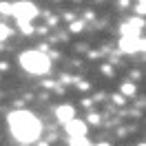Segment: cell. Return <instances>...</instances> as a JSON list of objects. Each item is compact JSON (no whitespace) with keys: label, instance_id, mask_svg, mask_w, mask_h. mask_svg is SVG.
I'll return each mask as SVG.
<instances>
[{"label":"cell","instance_id":"1","mask_svg":"<svg viewBox=\"0 0 146 146\" xmlns=\"http://www.w3.org/2000/svg\"><path fill=\"white\" fill-rule=\"evenodd\" d=\"M7 124H9L13 139L20 144H33L42 135V124L31 111H25V109L11 111L7 115Z\"/></svg>","mask_w":146,"mask_h":146},{"label":"cell","instance_id":"2","mask_svg":"<svg viewBox=\"0 0 146 146\" xmlns=\"http://www.w3.org/2000/svg\"><path fill=\"white\" fill-rule=\"evenodd\" d=\"M18 60H20V66L27 73H31V75H44V73H49V69H51V58H49L44 51L31 49V51L20 53Z\"/></svg>","mask_w":146,"mask_h":146},{"label":"cell","instance_id":"3","mask_svg":"<svg viewBox=\"0 0 146 146\" xmlns=\"http://www.w3.org/2000/svg\"><path fill=\"white\" fill-rule=\"evenodd\" d=\"M11 16L16 18L18 25H31V20H36L40 16V11L33 2H27V0H22V2H13L11 5Z\"/></svg>","mask_w":146,"mask_h":146},{"label":"cell","instance_id":"4","mask_svg":"<svg viewBox=\"0 0 146 146\" xmlns=\"http://www.w3.org/2000/svg\"><path fill=\"white\" fill-rule=\"evenodd\" d=\"M146 42L142 38H131V36H122L119 38V51L122 53H135V51H144Z\"/></svg>","mask_w":146,"mask_h":146},{"label":"cell","instance_id":"5","mask_svg":"<svg viewBox=\"0 0 146 146\" xmlns=\"http://www.w3.org/2000/svg\"><path fill=\"white\" fill-rule=\"evenodd\" d=\"M64 131H66V135L69 137H86V122L84 119H71V122H66L64 124Z\"/></svg>","mask_w":146,"mask_h":146},{"label":"cell","instance_id":"6","mask_svg":"<svg viewBox=\"0 0 146 146\" xmlns=\"http://www.w3.org/2000/svg\"><path fill=\"white\" fill-rule=\"evenodd\" d=\"M139 29H144V20L142 18H131L128 22L119 25V33L122 36H131V38H137Z\"/></svg>","mask_w":146,"mask_h":146},{"label":"cell","instance_id":"7","mask_svg":"<svg viewBox=\"0 0 146 146\" xmlns=\"http://www.w3.org/2000/svg\"><path fill=\"white\" fill-rule=\"evenodd\" d=\"M55 117H58L60 124H66V122L75 119V109H73L71 104H60V106L55 109Z\"/></svg>","mask_w":146,"mask_h":146},{"label":"cell","instance_id":"8","mask_svg":"<svg viewBox=\"0 0 146 146\" xmlns=\"http://www.w3.org/2000/svg\"><path fill=\"white\" fill-rule=\"evenodd\" d=\"M119 89H122V93H119L122 98H131V95H135V93H137V86L133 82H122Z\"/></svg>","mask_w":146,"mask_h":146},{"label":"cell","instance_id":"9","mask_svg":"<svg viewBox=\"0 0 146 146\" xmlns=\"http://www.w3.org/2000/svg\"><path fill=\"white\" fill-rule=\"evenodd\" d=\"M69 146H91L89 137H69Z\"/></svg>","mask_w":146,"mask_h":146},{"label":"cell","instance_id":"10","mask_svg":"<svg viewBox=\"0 0 146 146\" xmlns=\"http://www.w3.org/2000/svg\"><path fill=\"white\" fill-rule=\"evenodd\" d=\"M82 29H84V20H73L71 27H69V31H71V33H80Z\"/></svg>","mask_w":146,"mask_h":146},{"label":"cell","instance_id":"11","mask_svg":"<svg viewBox=\"0 0 146 146\" xmlns=\"http://www.w3.org/2000/svg\"><path fill=\"white\" fill-rule=\"evenodd\" d=\"M9 36H11V29L7 27L5 22H0V42H2V40H7Z\"/></svg>","mask_w":146,"mask_h":146},{"label":"cell","instance_id":"12","mask_svg":"<svg viewBox=\"0 0 146 146\" xmlns=\"http://www.w3.org/2000/svg\"><path fill=\"white\" fill-rule=\"evenodd\" d=\"M0 13L2 16H11V2H0Z\"/></svg>","mask_w":146,"mask_h":146},{"label":"cell","instance_id":"13","mask_svg":"<svg viewBox=\"0 0 146 146\" xmlns=\"http://www.w3.org/2000/svg\"><path fill=\"white\" fill-rule=\"evenodd\" d=\"M135 11H137V16H139V18L144 16V11H146V2H144V0H139V2L135 5Z\"/></svg>","mask_w":146,"mask_h":146},{"label":"cell","instance_id":"14","mask_svg":"<svg viewBox=\"0 0 146 146\" xmlns=\"http://www.w3.org/2000/svg\"><path fill=\"white\" fill-rule=\"evenodd\" d=\"M86 119H89L91 124H95V126H98V124H100V122H102V117H100V115H98V113H89V117H86Z\"/></svg>","mask_w":146,"mask_h":146},{"label":"cell","instance_id":"15","mask_svg":"<svg viewBox=\"0 0 146 146\" xmlns=\"http://www.w3.org/2000/svg\"><path fill=\"white\" fill-rule=\"evenodd\" d=\"M18 27L22 29V33H27V36H29V33H33V31H36V29H33V25H18Z\"/></svg>","mask_w":146,"mask_h":146},{"label":"cell","instance_id":"16","mask_svg":"<svg viewBox=\"0 0 146 146\" xmlns=\"http://www.w3.org/2000/svg\"><path fill=\"white\" fill-rule=\"evenodd\" d=\"M102 73H104V75H109V78H111V75H113L115 71L111 69V64H102Z\"/></svg>","mask_w":146,"mask_h":146},{"label":"cell","instance_id":"17","mask_svg":"<svg viewBox=\"0 0 146 146\" xmlns=\"http://www.w3.org/2000/svg\"><path fill=\"white\" fill-rule=\"evenodd\" d=\"M111 100L115 102V104H119V106H122V104L126 102V100H124V98H122V95H117V93H115V95H111Z\"/></svg>","mask_w":146,"mask_h":146},{"label":"cell","instance_id":"18","mask_svg":"<svg viewBox=\"0 0 146 146\" xmlns=\"http://www.w3.org/2000/svg\"><path fill=\"white\" fill-rule=\"evenodd\" d=\"M98 146H109V144H98Z\"/></svg>","mask_w":146,"mask_h":146}]
</instances>
